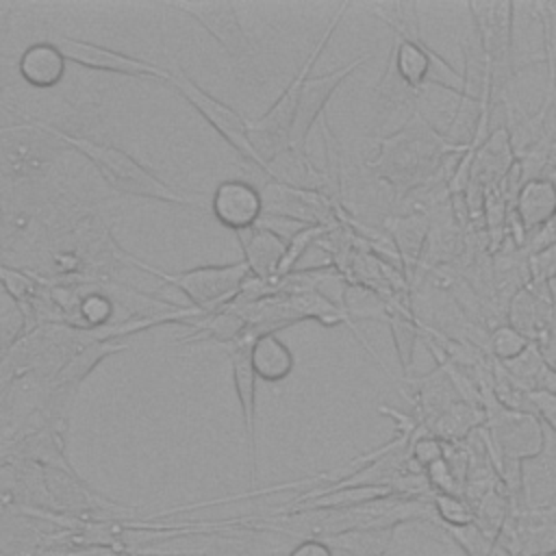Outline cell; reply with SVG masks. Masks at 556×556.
<instances>
[{
  "label": "cell",
  "instance_id": "1",
  "mask_svg": "<svg viewBox=\"0 0 556 556\" xmlns=\"http://www.w3.org/2000/svg\"><path fill=\"white\" fill-rule=\"evenodd\" d=\"M469 143H454L439 135L430 119L419 111L391 137L380 141L378 161L371 163L397 189H413L428 180L439 169L445 156L467 152Z\"/></svg>",
  "mask_w": 556,
  "mask_h": 556
},
{
  "label": "cell",
  "instance_id": "2",
  "mask_svg": "<svg viewBox=\"0 0 556 556\" xmlns=\"http://www.w3.org/2000/svg\"><path fill=\"white\" fill-rule=\"evenodd\" d=\"M48 130L61 137L65 143L74 146L78 152H83L100 169V174L122 193L161 200V202H174V204H202V198L174 191L172 187L161 182L156 176H152L146 167H141L128 152L115 146L93 141L87 137H74L56 128H48Z\"/></svg>",
  "mask_w": 556,
  "mask_h": 556
},
{
  "label": "cell",
  "instance_id": "3",
  "mask_svg": "<svg viewBox=\"0 0 556 556\" xmlns=\"http://www.w3.org/2000/svg\"><path fill=\"white\" fill-rule=\"evenodd\" d=\"M350 4H343L339 9V13L332 17V22L326 26L324 35L319 37V41L315 43V48L311 50V54L306 56L304 65L298 70V74L293 76L291 85L280 93V98L274 102V106L258 117L252 126H250V141L256 150V154L267 163V159H274L280 150L289 148V135H291V126H293V117H295V109H298V98H300V89L306 80L308 70L313 67V63L317 61V56L321 54V50L326 48L328 39L332 37L334 28L339 26L343 13L348 11ZM269 165V163H267Z\"/></svg>",
  "mask_w": 556,
  "mask_h": 556
},
{
  "label": "cell",
  "instance_id": "4",
  "mask_svg": "<svg viewBox=\"0 0 556 556\" xmlns=\"http://www.w3.org/2000/svg\"><path fill=\"white\" fill-rule=\"evenodd\" d=\"M467 9L493 91L513 72V2H469Z\"/></svg>",
  "mask_w": 556,
  "mask_h": 556
},
{
  "label": "cell",
  "instance_id": "5",
  "mask_svg": "<svg viewBox=\"0 0 556 556\" xmlns=\"http://www.w3.org/2000/svg\"><path fill=\"white\" fill-rule=\"evenodd\" d=\"M491 404L486 406V434H489V450L497 452L500 458L506 460H530L541 454L545 439L541 421L523 410L504 406L500 400L491 397Z\"/></svg>",
  "mask_w": 556,
  "mask_h": 556
},
{
  "label": "cell",
  "instance_id": "6",
  "mask_svg": "<svg viewBox=\"0 0 556 556\" xmlns=\"http://www.w3.org/2000/svg\"><path fill=\"white\" fill-rule=\"evenodd\" d=\"M150 271L159 274L163 280L185 291L200 313L215 311L219 304L239 293L250 280V267L245 261L232 265H206L176 274H165L156 269Z\"/></svg>",
  "mask_w": 556,
  "mask_h": 556
},
{
  "label": "cell",
  "instance_id": "7",
  "mask_svg": "<svg viewBox=\"0 0 556 556\" xmlns=\"http://www.w3.org/2000/svg\"><path fill=\"white\" fill-rule=\"evenodd\" d=\"M169 83L189 100V104L193 109H198L206 122L237 150L241 152L245 159L254 161L258 167L269 172V165L256 154L252 141H250V126L245 124V119L230 109L228 104H224L222 100H217L215 96H211L208 91H204L198 83H193L185 72L176 70L169 72Z\"/></svg>",
  "mask_w": 556,
  "mask_h": 556
},
{
  "label": "cell",
  "instance_id": "8",
  "mask_svg": "<svg viewBox=\"0 0 556 556\" xmlns=\"http://www.w3.org/2000/svg\"><path fill=\"white\" fill-rule=\"evenodd\" d=\"M371 54H363L354 61H350L348 65L324 74V76H315V78H306L302 89H300V98H298V109H295V117H293V126H291V135H289V148L298 152V156L304 154V146H306V137L308 130L313 126V122L317 119V115L324 111L326 102L330 100V96L337 91V87L354 72L358 70L365 61H369Z\"/></svg>",
  "mask_w": 556,
  "mask_h": 556
},
{
  "label": "cell",
  "instance_id": "9",
  "mask_svg": "<svg viewBox=\"0 0 556 556\" xmlns=\"http://www.w3.org/2000/svg\"><path fill=\"white\" fill-rule=\"evenodd\" d=\"M174 7L189 13L237 63H250L254 54L252 41L230 2H178Z\"/></svg>",
  "mask_w": 556,
  "mask_h": 556
},
{
  "label": "cell",
  "instance_id": "10",
  "mask_svg": "<svg viewBox=\"0 0 556 556\" xmlns=\"http://www.w3.org/2000/svg\"><path fill=\"white\" fill-rule=\"evenodd\" d=\"M50 43L70 61H76L80 65L93 67V70H104V72H115V74H128V76H154V78H165L169 80V72L137 59V56H128L124 52L104 48L100 43H91V41H83V39H74V37H65V35H56L50 39Z\"/></svg>",
  "mask_w": 556,
  "mask_h": 556
},
{
  "label": "cell",
  "instance_id": "11",
  "mask_svg": "<svg viewBox=\"0 0 556 556\" xmlns=\"http://www.w3.org/2000/svg\"><path fill=\"white\" fill-rule=\"evenodd\" d=\"M213 213L235 232L245 230L258 222L263 213V200L256 187L241 180H226L213 195Z\"/></svg>",
  "mask_w": 556,
  "mask_h": 556
},
{
  "label": "cell",
  "instance_id": "12",
  "mask_svg": "<svg viewBox=\"0 0 556 556\" xmlns=\"http://www.w3.org/2000/svg\"><path fill=\"white\" fill-rule=\"evenodd\" d=\"M556 213V182L552 178L534 176L528 178L515 198V217L528 241L536 230H541Z\"/></svg>",
  "mask_w": 556,
  "mask_h": 556
},
{
  "label": "cell",
  "instance_id": "13",
  "mask_svg": "<svg viewBox=\"0 0 556 556\" xmlns=\"http://www.w3.org/2000/svg\"><path fill=\"white\" fill-rule=\"evenodd\" d=\"M237 239L243 248V261L248 263L250 274H254L258 280L274 278L285 261L289 243L261 226L237 230Z\"/></svg>",
  "mask_w": 556,
  "mask_h": 556
},
{
  "label": "cell",
  "instance_id": "14",
  "mask_svg": "<svg viewBox=\"0 0 556 556\" xmlns=\"http://www.w3.org/2000/svg\"><path fill=\"white\" fill-rule=\"evenodd\" d=\"M20 74L33 87H54L65 72V56L50 43L41 41L20 56Z\"/></svg>",
  "mask_w": 556,
  "mask_h": 556
},
{
  "label": "cell",
  "instance_id": "15",
  "mask_svg": "<svg viewBox=\"0 0 556 556\" xmlns=\"http://www.w3.org/2000/svg\"><path fill=\"white\" fill-rule=\"evenodd\" d=\"M250 345L252 339H245L237 343L235 352L230 354L232 361V380L235 389L239 395V404L243 410V421H245V432L248 441L252 447V458H254V395H256V371L250 361Z\"/></svg>",
  "mask_w": 556,
  "mask_h": 556
},
{
  "label": "cell",
  "instance_id": "16",
  "mask_svg": "<svg viewBox=\"0 0 556 556\" xmlns=\"http://www.w3.org/2000/svg\"><path fill=\"white\" fill-rule=\"evenodd\" d=\"M250 361H252L256 376H261L269 382H278V380L287 378L293 369V356H291L289 348L269 332H263L252 341Z\"/></svg>",
  "mask_w": 556,
  "mask_h": 556
},
{
  "label": "cell",
  "instance_id": "17",
  "mask_svg": "<svg viewBox=\"0 0 556 556\" xmlns=\"http://www.w3.org/2000/svg\"><path fill=\"white\" fill-rule=\"evenodd\" d=\"M387 230L391 232L393 243L400 250V256L406 265L419 263V256L428 243L430 224L424 213H408L400 217H387Z\"/></svg>",
  "mask_w": 556,
  "mask_h": 556
},
{
  "label": "cell",
  "instance_id": "18",
  "mask_svg": "<svg viewBox=\"0 0 556 556\" xmlns=\"http://www.w3.org/2000/svg\"><path fill=\"white\" fill-rule=\"evenodd\" d=\"M124 350V345H113L109 341H93L89 345H85L67 365L65 369L61 371L59 376V382L61 384H70V382H78L80 378H85L93 365H98L104 356H109L111 352H119Z\"/></svg>",
  "mask_w": 556,
  "mask_h": 556
},
{
  "label": "cell",
  "instance_id": "19",
  "mask_svg": "<svg viewBox=\"0 0 556 556\" xmlns=\"http://www.w3.org/2000/svg\"><path fill=\"white\" fill-rule=\"evenodd\" d=\"M534 341H530L526 334L515 330L510 324H502L491 330L486 337V350L493 354V358L508 363L517 356H521Z\"/></svg>",
  "mask_w": 556,
  "mask_h": 556
},
{
  "label": "cell",
  "instance_id": "20",
  "mask_svg": "<svg viewBox=\"0 0 556 556\" xmlns=\"http://www.w3.org/2000/svg\"><path fill=\"white\" fill-rule=\"evenodd\" d=\"M430 502L434 506V515L443 526L450 528H460V526H469L476 523L473 519V510L469 508V504H465L458 495L452 493H430Z\"/></svg>",
  "mask_w": 556,
  "mask_h": 556
},
{
  "label": "cell",
  "instance_id": "21",
  "mask_svg": "<svg viewBox=\"0 0 556 556\" xmlns=\"http://www.w3.org/2000/svg\"><path fill=\"white\" fill-rule=\"evenodd\" d=\"M389 324H391V334H393V341H395L397 358H400L402 367L408 369L410 363H413L417 330L413 328V324L408 321V317H400V315H395V313L389 315Z\"/></svg>",
  "mask_w": 556,
  "mask_h": 556
},
{
  "label": "cell",
  "instance_id": "22",
  "mask_svg": "<svg viewBox=\"0 0 556 556\" xmlns=\"http://www.w3.org/2000/svg\"><path fill=\"white\" fill-rule=\"evenodd\" d=\"M528 274L532 282H554L556 280V243L545 245L530 254Z\"/></svg>",
  "mask_w": 556,
  "mask_h": 556
},
{
  "label": "cell",
  "instance_id": "23",
  "mask_svg": "<svg viewBox=\"0 0 556 556\" xmlns=\"http://www.w3.org/2000/svg\"><path fill=\"white\" fill-rule=\"evenodd\" d=\"M410 458H413L421 469H428L430 465H434V463H439V460L445 458L443 443H441L434 434H430V432H426V434H421V437H415V441H413V445H410Z\"/></svg>",
  "mask_w": 556,
  "mask_h": 556
},
{
  "label": "cell",
  "instance_id": "24",
  "mask_svg": "<svg viewBox=\"0 0 556 556\" xmlns=\"http://www.w3.org/2000/svg\"><path fill=\"white\" fill-rule=\"evenodd\" d=\"M534 343H536L543 361L547 363V367L556 371V326L547 328Z\"/></svg>",
  "mask_w": 556,
  "mask_h": 556
},
{
  "label": "cell",
  "instance_id": "25",
  "mask_svg": "<svg viewBox=\"0 0 556 556\" xmlns=\"http://www.w3.org/2000/svg\"><path fill=\"white\" fill-rule=\"evenodd\" d=\"M526 243H528L530 252H536V250H541V248H545V245L556 243V213H554L552 219H549L541 230H536Z\"/></svg>",
  "mask_w": 556,
  "mask_h": 556
},
{
  "label": "cell",
  "instance_id": "26",
  "mask_svg": "<svg viewBox=\"0 0 556 556\" xmlns=\"http://www.w3.org/2000/svg\"><path fill=\"white\" fill-rule=\"evenodd\" d=\"M0 276H2V280H4L7 287H9V291H11L15 298H20V295L30 287V280H28L24 274H17V271H13V269H2V267H0Z\"/></svg>",
  "mask_w": 556,
  "mask_h": 556
},
{
  "label": "cell",
  "instance_id": "27",
  "mask_svg": "<svg viewBox=\"0 0 556 556\" xmlns=\"http://www.w3.org/2000/svg\"><path fill=\"white\" fill-rule=\"evenodd\" d=\"M291 556H332V552L321 541H304L291 552Z\"/></svg>",
  "mask_w": 556,
  "mask_h": 556
},
{
  "label": "cell",
  "instance_id": "28",
  "mask_svg": "<svg viewBox=\"0 0 556 556\" xmlns=\"http://www.w3.org/2000/svg\"><path fill=\"white\" fill-rule=\"evenodd\" d=\"M547 556H556V552H552V554H547Z\"/></svg>",
  "mask_w": 556,
  "mask_h": 556
}]
</instances>
